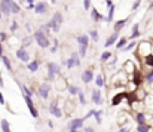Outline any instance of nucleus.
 Returning a JSON list of instances; mask_svg holds the SVG:
<instances>
[{"instance_id":"412c9836","label":"nucleus","mask_w":153,"mask_h":132,"mask_svg":"<svg viewBox=\"0 0 153 132\" xmlns=\"http://www.w3.org/2000/svg\"><path fill=\"white\" fill-rule=\"evenodd\" d=\"M135 120H137V123H138V125H144V123L147 122V117H146V114L138 113V114L135 116Z\"/></svg>"},{"instance_id":"2f4dec72","label":"nucleus","mask_w":153,"mask_h":132,"mask_svg":"<svg viewBox=\"0 0 153 132\" xmlns=\"http://www.w3.org/2000/svg\"><path fill=\"white\" fill-rule=\"evenodd\" d=\"M111 56H113V55H111V52H110V50H105V52H102L101 61H102V62H105V61H108Z\"/></svg>"},{"instance_id":"20e7f679","label":"nucleus","mask_w":153,"mask_h":132,"mask_svg":"<svg viewBox=\"0 0 153 132\" xmlns=\"http://www.w3.org/2000/svg\"><path fill=\"white\" fill-rule=\"evenodd\" d=\"M46 68H48V80H51V82L55 79V76H56V74H59V73H61L59 65H58V64H55V62H48Z\"/></svg>"},{"instance_id":"423d86ee","label":"nucleus","mask_w":153,"mask_h":132,"mask_svg":"<svg viewBox=\"0 0 153 132\" xmlns=\"http://www.w3.org/2000/svg\"><path fill=\"white\" fill-rule=\"evenodd\" d=\"M49 92H51V85H49V83H42V85L39 86V89H37V95H39L40 98H43V99H48Z\"/></svg>"},{"instance_id":"a19ab883","label":"nucleus","mask_w":153,"mask_h":132,"mask_svg":"<svg viewBox=\"0 0 153 132\" xmlns=\"http://www.w3.org/2000/svg\"><path fill=\"white\" fill-rule=\"evenodd\" d=\"M140 4H141V0H135V1L132 3V7H131V9H132V12H135V10L140 7Z\"/></svg>"},{"instance_id":"393cba45","label":"nucleus","mask_w":153,"mask_h":132,"mask_svg":"<svg viewBox=\"0 0 153 132\" xmlns=\"http://www.w3.org/2000/svg\"><path fill=\"white\" fill-rule=\"evenodd\" d=\"M33 40H34V37H24V39L21 40V46H24V47H28L30 44L33 43Z\"/></svg>"},{"instance_id":"bf43d9fd","label":"nucleus","mask_w":153,"mask_h":132,"mask_svg":"<svg viewBox=\"0 0 153 132\" xmlns=\"http://www.w3.org/2000/svg\"><path fill=\"white\" fill-rule=\"evenodd\" d=\"M51 3L53 4V3H56V0H51Z\"/></svg>"},{"instance_id":"6ab92c4d","label":"nucleus","mask_w":153,"mask_h":132,"mask_svg":"<svg viewBox=\"0 0 153 132\" xmlns=\"http://www.w3.org/2000/svg\"><path fill=\"white\" fill-rule=\"evenodd\" d=\"M39 65H40V64H39V61H37V59H34V61H31V62H28V64H27V68H28L31 73H34V71H37V70H39Z\"/></svg>"},{"instance_id":"6e6552de","label":"nucleus","mask_w":153,"mask_h":132,"mask_svg":"<svg viewBox=\"0 0 153 132\" xmlns=\"http://www.w3.org/2000/svg\"><path fill=\"white\" fill-rule=\"evenodd\" d=\"M48 10H49V4H48L46 1H39V3H36L34 12H36L37 15H45V13H48Z\"/></svg>"},{"instance_id":"09e8293b","label":"nucleus","mask_w":153,"mask_h":132,"mask_svg":"<svg viewBox=\"0 0 153 132\" xmlns=\"http://www.w3.org/2000/svg\"><path fill=\"white\" fill-rule=\"evenodd\" d=\"M105 4H107V7H110V6H113L114 3H113V0H105Z\"/></svg>"},{"instance_id":"f257e3e1","label":"nucleus","mask_w":153,"mask_h":132,"mask_svg":"<svg viewBox=\"0 0 153 132\" xmlns=\"http://www.w3.org/2000/svg\"><path fill=\"white\" fill-rule=\"evenodd\" d=\"M33 37H34V40H36V43L39 44L42 49H46V47H49V39H48V36H46V33L43 31V30H37V31H34L33 33Z\"/></svg>"},{"instance_id":"473e14b6","label":"nucleus","mask_w":153,"mask_h":132,"mask_svg":"<svg viewBox=\"0 0 153 132\" xmlns=\"http://www.w3.org/2000/svg\"><path fill=\"white\" fill-rule=\"evenodd\" d=\"M89 37L97 43V42H98V31H97V30H91V31H89Z\"/></svg>"},{"instance_id":"9b49d317","label":"nucleus","mask_w":153,"mask_h":132,"mask_svg":"<svg viewBox=\"0 0 153 132\" xmlns=\"http://www.w3.org/2000/svg\"><path fill=\"white\" fill-rule=\"evenodd\" d=\"M16 56H18V59L19 61H22V62H27L28 61V52H27V49L24 47V46H21L18 50H16Z\"/></svg>"},{"instance_id":"f03ea898","label":"nucleus","mask_w":153,"mask_h":132,"mask_svg":"<svg viewBox=\"0 0 153 132\" xmlns=\"http://www.w3.org/2000/svg\"><path fill=\"white\" fill-rule=\"evenodd\" d=\"M62 21H64L62 13H61V12H55L53 16L51 18V21H49V27H51V30H53L55 33H58L59 28H61V25H62Z\"/></svg>"},{"instance_id":"f8f14e48","label":"nucleus","mask_w":153,"mask_h":132,"mask_svg":"<svg viewBox=\"0 0 153 132\" xmlns=\"http://www.w3.org/2000/svg\"><path fill=\"white\" fill-rule=\"evenodd\" d=\"M98 89H100V88L94 89V90L91 92V98H92V102H94V104H97V105H100V104H102L101 92H100Z\"/></svg>"},{"instance_id":"052dcab7","label":"nucleus","mask_w":153,"mask_h":132,"mask_svg":"<svg viewBox=\"0 0 153 132\" xmlns=\"http://www.w3.org/2000/svg\"><path fill=\"white\" fill-rule=\"evenodd\" d=\"M0 19H1V10H0Z\"/></svg>"},{"instance_id":"7c9ffc66","label":"nucleus","mask_w":153,"mask_h":132,"mask_svg":"<svg viewBox=\"0 0 153 132\" xmlns=\"http://www.w3.org/2000/svg\"><path fill=\"white\" fill-rule=\"evenodd\" d=\"M95 85H97V88H102V86H104V79H102L101 74H98V76L95 77Z\"/></svg>"},{"instance_id":"4be33fe9","label":"nucleus","mask_w":153,"mask_h":132,"mask_svg":"<svg viewBox=\"0 0 153 132\" xmlns=\"http://www.w3.org/2000/svg\"><path fill=\"white\" fill-rule=\"evenodd\" d=\"M114 9H116V7H114V4L108 7V13H107V19H105V21H108V22H111V21H113V18H114Z\"/></svg>"},{"instance_id":"ddd939ff","label":"nucleus","mask_w":153,"mask_h":132,"mask_svg":"<svg viewBox=\"0 0 153 132\" xmlns=\"http://www.w3.org/2000/svg\"><path fill=\"white\" fill-rule=\"evenodd\" d=\"M91 18H92V21H95V22L105 21V19H107L104 15H101V13L98 12V9H95V7H91Z\"/></svg>"},{"instance_id":"39448f33","label":"nucleus","mask_w":153,"mask_h":132,"mask_svg":"<svg viewBox=\"0 0 153 132\" xmlns=\"http://www.w3.org/2000/svg\"><path fill=\"white\" fill-rule=\"evenodd\" d=\"M24 101H25V104H27V107H28V110H30V114H31L34 119H37V117H39V113H37V110H36L34 104H33V99H31V96H28V95H24Z\"/></svg>"},{"instance_id":"1a4fd4ad","label":"nucleus","mask_w":153,"mask_h":132,"mask_svg":"<svg viewBox=\"0 0 153 132\" xmlns=\"http://www.w3.org/2000/svg\"><path fill=\"white\" fill-rule=\"evenodd\" d=\"M83 122H85V119L74 117L68 122V129H80V128H83Z\"/></svg>"},{"instance_id":"c9c22d12","label":"nucleus","mask_w":153,"mask_h":132,"mask_svg":"<svg viewBox=\"0 0 153 132\" xmlns=\"http://www.w3.org/2000/svg\"><path fill=\"white\" fill-rule=\"evenodd\" d=\"M132 83H134V85H140V83H141V76H140L138 73H135V76L132 77Z\"/></svg>"},{"instance_id":"603ef678","label":"nucleus","mask_w":153,"mask_h":132,"mask_svg":"<svg viewBox=\"0 0 153 132\" xmlns=\"http://www.w3.org/2000/svg\"><path fill=\"white\" fill-rule=\"evenodd\" d=\"M149 9H150V10H152V9H153V0H152V1H150V3H149Z\"/></svg>"},{"instance_id":"c85d7f7f","label":"nucleus","mask_w":153,"mask_h":132,"mask_svg":"<svg viewBox=\"0 0 153 132\" xmlns=\"http://www.w3.org/2000/svg\"><path fill=\"white\" fill-rule=\"evenodd\" d=\"M137 132H150V126H149L147 123L138 125V126H137Z\"/></svg>"},{"instance_id":"a211bd4d","label":"nucleus","mask_w":153,"mask_h":132,"mask_svg":"<svg viewBox=\"0 0 153 132\" xmlns=\"http://www.w3.org/2000/svg\"><path fill=\"white\" fill-rule=\"evenodd\" d=\"M77 43L79 46H88L89 44V37L86 36V34H80V36H77Z\"/></svg>"},{"instance_id":"ea45409f","label":"nucleus","mask_w":153,"mask_h":132,"mask_svg":"<svg viewBox=\"0 0 153 132\" xmlns=\"http://www.w3.org/2000/svg\"><path fill=\"white\" fill-rule=\"evenodd\" d=\"M18 30V22L16 21H12L10 22V33H15Z\"/></svg>"},{"instance_id":"9d476101","label":"nucleus","mask_w":153,"mask_h":132,"mask_svg":"<svg viewBox=\"0 0 153 132\" xmlns=\"http://www.w3.org/2000/svg\"><path fill=\"white\" fill-rule=\"evenodd\" d=\"M49 113H51V116H55V117H61L62 116V111L59 110L56 101H52L49 104Z\"/></svg>"},{"instance_id":"72a5a7b5","label":"nucleus","mask_w":153,"mask_h":132,"mask_svg":"<svg viewBox=\"0 0 153 132\" xmlns=\"http://www.w3.org/2000/svg\"><path fill=\"white\" fill-rule=\"evenodd\" d=\"M101 114H102V110H98V111H95L94 113V117H95V122L100 125L101 123Z\"/></svg>"},{"instance_id":"0eeeda50","label":"nucleus","mask_w":153,"mask_h":132,"mask_svg":"<svg viewBox=\"0 0 153 132\" xmlns=\"http://www.w3.org/2000/svg\"><path fill=\"white\" fill-rule=\"evenodd\" d=\"M10 3H12V0H0V10H1V13L4 16H9L12 13Z\"/></svg>"},{"instance_id":"4c0bfd02","label":"nucleus","mask_w":153,"mask_h":132,"mask_svg":"<svg viewBox=\"0 0 153 132\" xmlns=\"http://www.w3.org/2000/svg\"><path fill=\"white\" fill-rule=\"evenodd\" d=\"M137 44H138V43H137L135 40H132L131 43H128V46H125V47H123V50H126V52H128V50H131V49H134V47H135Z\"/></svg>"},{"instance_id":"3c124183","label":"nucleus","mask_w":153,"mask_h":132,"mask_svg":"<svg viewBox=\"0 0 153 132\" xmlns=\"http://www.w3.org/2000/svg\"><path fill=\"white\" fill-rule=\"evenodd\" d=\"M85 132H95V131H94L92 128H86V129H85Z\"/></svg>"},{"instance_id":"de8ad7c7","label":"nucleus","mask_w":153,"mask_h":132,"mask_svg":"<svg viewBox=\"0 0 153 132\" xmlns=\"http://www.w3.org/2000/svg\"><path fill=\"white\" fill-rule=\"evenodd\" d=\"M0 104H1V105H4V104H6V101H4V96H3V93H1V92H0Z\"/></svg>"},{"instance_id":"e433bc0d","label":"nucleus","mask_w":153,"mask_h":132,"mask_svg":"<svg viewBox=\"0 0 153 132\" xmlns=\"http://www.w3.org/2000/svg\"><path fill=\"white\" fill-rule=\"evenodd\" d=\"M21 89H22V92H24V95H28V96H33V92H31V89L27 88L25 85H22L21 86Z\"/></svg>"},{"instance_id":"5701e85b","label":"nucleus","mask_w":153,"mask_h":132,"mask_svg":"<svg viewBox=\"0 0 153 132\" xmlns=\"http://www.w3.org/2000/svg\"><path fill=\"white\" fill-rule=\"evenodd\" d=\"M10 9H12V13H19V12H21V6H19L16 1H13V0H12V3H10Z\"/></svg>"},{"instance_id":"58836bf2","label":"nucleus","mask_w":153,"mask_h":132,"mask_svg":"<svg viewBox=\"0 0 153 132\" xmlns=\"http://www.w3.org/2000/svg\"><path fill=\"white\" fill-rule=\"evenodd\" d=\"M79 101H80L82 105H86V98H85V93H83L82 90L79 92Z\"/></svg>"},{"instance_id":"a18cd8bd","label":"nucleus","mask_w":153,"mask_h":132,"mask_svg":"<svg viewBox=\"0 0 153 132\" xmlns=\"http://www.w3.org/2000/svg\"><path fill=\"white\" fill-rule=\"evenodd\" d=\"M0 39H1V40H3V42H4V40H6V39H7V34H6V33H3V31H1V33H0Z\"/></svg>"},{"instance_id":"8fccbe9b","label":"nucleus","mask_w":153,"mask_h":132,"mask_svg":"<svg viewBox=\"0 0 153 132\" xmlns=\"http://www.w3.org/2000/svg\"><path fill=\"white\" fill-rule=\"evenodd\" d=\"M3 56V52H1V39H0V58Z\"/></svg>"},{"instance_id":"bb28decb","label":"nucleus","mask_w":153,"mask_h":132,"mask_svg":"<svg viewBox=\"0 0 153 132\" xmlns=\"http://www.w3.org/2000/svg\"><path fill=\"white\" fill-rule=\"evenodd\" d=\"M1 61H3V64H4L6 70H9V71H10V70H12V64H10V59H9L7 56H4V55H3V56H1Z\"/></svg>"},{"instance_id":"f704fd0d","label":"nucleus","mask_w":153,"mask_h":132,"mask_svg":"<svg viewBox=\"0 0 153 132\" xmlns=\"http://www.w3.org/2000/svg\"><path fill=\"white\" fill-rule=\"evenodd\" d=\"M144 82H147V83H153V70H152V71H149V73L146 74Z\"/></svg>"},{"instance_id":"aec40b11","label":"nucleus","mask_w":153,"mask_h":132,"mask_svg":"<svg viewBox=\"0 0 153 132\" xmlns=\"http://www.w3.org/2000/svg\"><path fill=\"white\" fill-rule=\"evenodd\" d=\"M125 95H126V93H122V92L116 93V95H114V96L111 98V105H113V107H114V105H117V104H119V102L122 101V98H123Z\"/></svg>"},{"instance_id":"a878e982","label":"nucleus","mask_w":153,"mask_h":132,"mask_svg":"<svg viewBox=\"0 0 153 132\" xmlns=\"http://www.w3.org/2000/svg\"><path fill=\"white\" fill-rule=\"evenodd\" d=\"M126 42H128V39H126V37H120V39L116 42V49H122V47H125Z\"/></svg>"},{"instance_id":"5fc2aeb1","label":"nucleus","mask_w":153,"mask_h":132,"mask_svg":"<svg viewBox=\"0 0 153 132\" xmlns=\"http://www.w3.org/2000/svg\"><path fill=\"white\" fill-rule=\"evenodd\" d=\"M0 88H3V79H1V76H0Z\"/></svg>"},{"instance_id":"c756f323","label":"nucleus","mask_w":153,"mask_h":132,"mask_svg":"<svg viewBox=\"0 0 153 132\" xmlns=\"http://www.w3.org/2000/svg\"><path fill=\"white\" fill-rule=\"evenodd\" d=\"M144 62H146V65L153 67V53H149V55L144 56Z\"/></svg>"},{"instance_id":"4d7b16f0","label":"nucleus","mask_w":153,"mask_h":132,"mask_svg":"<svg viewBox=\"0 0 153 132\" xmlns=\"http://www.w3.org/2000/svg\"><path fill=\"white\" fill-rule=\"evenodd\" d=\"M68 132H79V129H68Z\"/></svg>"},{"instance_id":"13d9d810","label":"nucleus","mask_w":153,"mask_h":132,"mask_svg":"<svg viewBox=\"0 0 153 132\" xmlns=\"http://www.w3.org/2000/svg\"><path fill=\"white\" fill-rule=\"evenodd\" d=\"M119 132H126V129H125V128H120V129H119Z\"/></svg>"},{"instance_id":"6e6d98bb","label":"nucleus","mask_w":153,"mask_h":132,"mask_svg":"<svg viewBox=\"0 0 153 132\" xmlns=\"http://www.w3.org/2000/svg\"><path fill=\"white\" fill-rule=\"evenodd\" d=\"M27 1V4H30V3H34V0H25Z\"/></svg>"},{"instance_id":"864d4df0","label":"nucleus","mask_w":153,"mask_h":132,"mask_svg":"<svg viewBox=\"0 0 153 132\" xmlns=\"http://www.w3.org/2000/svg\"><path fill=\"white\" fill-rule=\"evenodd\" d=\"M48 125H49V128H51V129H52V128H53V123H52L51 120H49V122H48Z\"/></svg>"},{"instance_id":"dca6fc26","label":"nucleus","mask_w":153,"mask_h":132,"mask_svg":"<svg viewBox=\"0 0 153 132\" xmlns=\"http://www.w3.org/2000/svg\"><path fill=\"white\" fill-rule=\"evenodd\" d=\"M141 36V33H140V24L138 22H135L134 25H132V33H131V36H129V39L131 40H135L137 37H140Z\"/></svg>"},{"instance_id":"cd10ccee","label":"nucleus","mask_w":153,"mask_h":132,"mask_svg":"<svg viewBox=\"0 0 153 132\" xmlns=\"http://www.w3.org/2000/svg\"><path fill=\"white\" fill-rule=\"evenodd\" d=\"M68 92H70V95H79L80 88L76 86V85H71V86H68Z\"/></svg>"},{"instance_id":"c03bdc74","label":"nucleus","mask_w":153,"mask_h":132,"mask_svg":"<svg viewBox=\"0 0 153 132\" xmlns=\"http://www.w3.org/2000/svg\"><path fill=\"white\" fill-rule=\"evenodd\" d=\"M34 7H36V4H34V3H30V4H27V10H34Z\"/></svg>"},{"instance_id":"49530a36","label":"nucleus","mask_w":153,"mask_h":132,"mask_svg":"<svg viewBox=\"0 0 153 132\" xmlns=\"http://www.w3.org/2000/svg\"><path fill=\"white\" fill-rule=\"evenodd\" d=\"M94 113H95V110H91V111H89V113H88V114H86V116L83 117V119H89L91 116H94Z\"/></svg>"},{"instance_id":"2eb2a0df","label":"nucleus","mask_w":153,"mask_h":132,"mask_svg":"<svg viewBox=\"0 0 153 132\" xmlns=\"http://www.w3.org/2000/svg\"><path fill=\"white\" fill-rule=\"evenodd\" d=\"M117 40H119V33L114 31L110 37H107V40H105V43H104V47H110L111 44H116Z\"/></svg>"},{"instance_id":"b1692460","label":"nucleus","mask_w":153,"mask_h":132,"mask_svg":"<svg viewBox=\"0 0 153 132\" xmlns=\"http://www.w3.org/2000/svg\"><path fill=\"white\" fill-rule=\"evenodd\" d=\"M0 125H1V131H3V132H10V126H9V122H7L6 119H1Z\"/></svg>"},{"instance_id":"7ed1b4c3","label":"nucleus","mask_w":153,"mask_h":132,"mask_svg":"<svg viewBox=\"0 0 153 132\" xmlns=\"http://www.w3.org/2000/svg\"><path fill=\"white\" fill-rule=\"evenodd\" d=\"M80 55L77 53V52H73L71 53V56L65 61V65H67V68L68 70H71V68H74V67H79L80 65Z\"/></svg>"},{"instance_id":"37998d69","label":"nucleus","mask_w":153,"mask_h":132,"mask_svg":"<svg viewBox=\"0 0 153 132\" xmlns=\"http://www.w3.org/2000/svg\"><path fill=\"white\" fill-rule=\"evenodd\" d=\"M56 50H58V40L55 39V40H53V46L51 47V52H52V53H55Z\"/></svg>"},{"instance_id":"f3484780","label":"nucleus","mask_w":153,"mask_h":132,"mask_svg":"<svg viewBox=\"0 0 153 132\" xmlns=\"http://www.w3.org/2000/svg\"><path fill=\"white\" fill-rule=\"evenodd\" d=\"M128 21H129L128 18H125V19H119V21H116V22H114V31H117V33H119V31H120V30H122V28H123V27L126 25V22H128Z\"/></svg>"},{"instance_id":"4468645a","label":"nucleus","mask_w":153,"mask_h":132,"mask_svg":"<svg viewBox=\"0 0 153 132\" xmlns=\"http://www.w3.org/2000/svg\"><path fill=\"white\" fill-rule=\"evenodd\" d=\"M92 80H94V73H92V70H91V68L85 70V71L82 73V82H83V83H91Z\"/></svg>"},{"instance_id":"79ce46f5","label":"nucleus","mask_w":153,"mask_h":132,"mask_svg":"<svg viewBox=\"0 0 153 132\" xmlns=\"http://www.w3.org/2000/svg\"><path fill=\"white\" fill-rule=\"evenodd\" d=\"M91 0H83V9L85 10H91Z\"/></svg>"}]
</instances>
